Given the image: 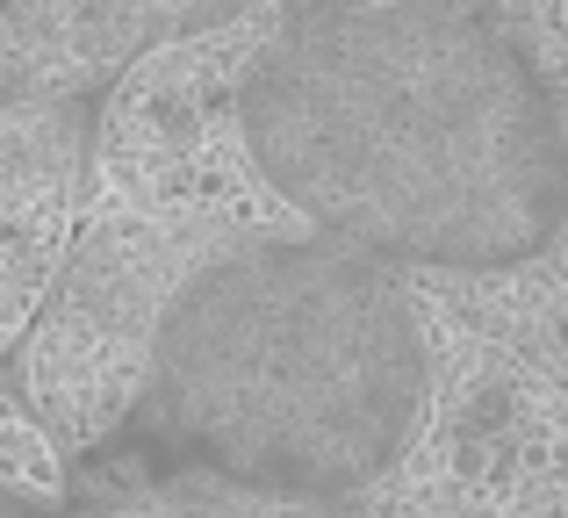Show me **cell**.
Returning a JSON list of instances; mask_svg holds the SVG:
<instances>
[{"label": "cell", "mask_w": 568, "mask_h": 518, "mask_svg": "<svg viewBox=\"0 0 568 518\" xmlns=\"http://www.w3.org/2000/svg\"><path fill=\"white\" fill-rule=\"evenodd\" d=\"M166 14V0H0V80H72L101 94Z\"/></svg>", "instance_id": "obj_4"}, {"label": "cell", "mask_w": 568, "mask_h": 518, "mask_svg": "<svg viewBox=\"0 0 568 518\" xmlns=\"http://www.w3.org/2000/svg\"><path fill=\"white\" fill-rule=\"evenodd\" d=\"M87 202L338 245L568 367V43L532 0H202L101 80Z\"/></svg>", "instance_id": "obj_1"}, {"label": "cell", "mask_w": 568, "mask_h": 518, "mask_svg": "<svg viewBox=\"0 0 568 518\" xmlns=\"http://www.w3.org/2000/svg\"><path fill=\"white\" fill-rule=\"evenodd\" d=\"M94 87L0 80V389L80 238Z\"/></svg>", "instance_id": "obj_3"}, {"label": "cell", "mask_w": 568, "mask_h": 518, "mask_svg": "<svg viewBox=\"0 0 568 518\" xmlns=\"http://www.w3.org/2000/svg\"><path fill=\"white\" fill-rule=\"evenodd\" d=\"M8 389L65 454L159 425L367 518H568V367L260 224L87 202Z\"/></svg>", "instance_id": "obj_2"}]
</instances>
